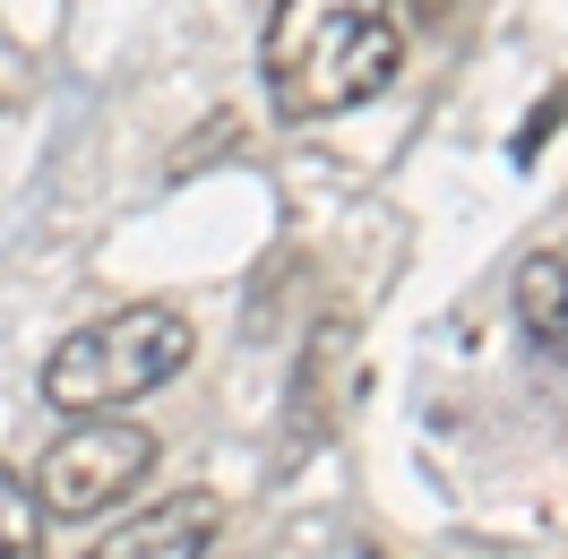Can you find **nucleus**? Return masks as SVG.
Listing matches in <instances>:
<instances>
[{
	"mask_svg": "<svg viewBox=\"0 0 568 559\" xmlns=\"http://www.w3.org/2000/svg\"><path fill=\"white\" fill-rule=\"evenodd\" d=\"M551 121H568V87H551V95H542V104L526 112V130H517V146H508V155H517V164H534V155H542V130H551Z\"/></svg>",
	"mask_w": 568,
	"mask_h": 559,
	"instance_id": "0eeeda50",
	"label": "nucleus"
},
{
	"mask_svg": "<svg viewBox=\"0 0 568 559\" xmlns=\"http://www.w3.org/2000/svg\"><path fill=\"white\" fill-rule=\"evenodd\" d=\"M215 525H224L215 490H173V499H155L146 517L112 525V533H104L87 559H207Z\"/></svg>",
	"mask_w": 568,
	"mask_h": 559,
	"instance_id": "20e7f679",
	"label": "nucleus"
},
{
	"mask_svg": "<svg viewBox=\"0 0 568 559\" xmlns=\"http://www.w3.org/2000/svg\"><path fill=\"white\" fill-rule=\"evenodd\" d=\"M155 456H164V448H155L146 421H78V430H61V439L43 448V465H36L43 517H61V525L112 517L130 490H146Z\"/></svg>",
	"mask_w": 568,
	"mask_h": 559,
	"instance_id": "7ed1b4c3",
	"label": "nucleus"
},
{
	"mask_svg": "<svg viewBox=\"0 0 568 559\" xmlns=\"http://www.w3.org/2000/svg\"><path fill=\"white\" fill-rule=\"evenodd\" d=\"M517 327L542 353H568V242L534 250L526 267H517Z\"/></svg>",
	"mask_w": 568,
	"mask_h": 559,
	"instance_id": "39448f33",
	"label": "nucleus"
},
{
	"mask_svg": "<svg viewBox=\"0 0 568 559\" xmlns=\"http://www.w3.org/2000/svg\"><path fill=\"white\" fill-rule=\"evenodd\" d=\"M405 70V27L388 0H276L258 78L284 121H336L354 104H379Z\"/></svg>",
	"mask_w": 568,
	"mask_h": 559,
	"instance_id": "f257e3e1",
	"label": "nucleus"
},
{
	"mask_svg": "<svg viewBox=\"0 0 568 559\" xmlns=\"http://www.w3.org/2000/svg\"><path fill=\"white\" fill-rule=\"evenodd\" d=\"M199 353V327L173 311V302H130V311H104L70 327L61 345L43 353V405L78 421H104L121 405H139L155 387H173Z\"/></svg>",
	"mask_w": 568,
	"mask_h": 559,
	"instance_id": "f03ea898",
	"label": "nucleus"
},
{
	"mask_svg": "<svg viewBox=\"0 0 568 559\" xmlns=\"http://www.w3.org/2000/svg\"><path fill=\"white\" fill-rule=\"evenodd\" d=\"M43 525L52 517H43L36 482L0 465V559H43Z\"/></svg>",
	"mask_w": 568,
	"mask_h": 559,
	"instance_id": "423d86ee",
	"label": "nucleus"
},
{
	"mask_svg": "<svg viewBox=\"0 0 568 559\" xmlns=\"http://www.w3.org/2000/svg\"><path fill=\"white\" fill-rule=\"evenodd\" d=\"M371 559H379V551H371Z\"/></svg>",
	"mask_w": 568,
	"mask_h": 559,
	"instance_id": "6e6552de",
	"label": "nucleus"
}]
</instances>
